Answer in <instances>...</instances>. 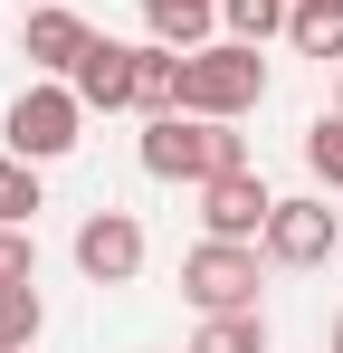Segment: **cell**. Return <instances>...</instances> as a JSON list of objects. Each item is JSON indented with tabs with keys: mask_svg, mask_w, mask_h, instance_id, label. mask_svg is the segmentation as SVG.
Returning a JSON list of instances; mask_svg holds the SVG:
<instances>
[{
	"mask_svg": "<svg viewBox=\"0 0 343 353\" xmlns=\"http://www.w3.org/2000/svg\"><path fill=\"white\" fill-rule=\"evenodd\" d=\"M267 105V58L248 39H210V48H181V115H258Z\"/></svg>",
	"mask_w": 343,
	"mask_h": 353,
	"instance_id": "cell-2",
	"label": "cell"
},
{
	"mask_svg": "<svg viewBox=\"0 0 343 353\" xmlns=\"http://www.w3.org/2000/svg\"><path fill=\"white\" fill-rule=\"evenodd\" d=\"M286 10H295V0H220V29L248 39V48H267V39L286 29Z\"/></svg>",
	"mask_w": 343,
	"mask_h": 353,
	"instance_id": "cell-16",
	"label": "cell"
},
{
	"mask_svg": "<svg viewBox=\"0 0 343 353\" xmlns=\"http://www.w3.org/2000/svg\"><path fill=\"white\" fill-rule=\"evenodd\" d=\"M76 268H86V287H134V277H143V220H134V210L76 220Z\"/></svg>",
	"mask_w": 343,
	"mask_h": 353,
	"instance_id": "cell-5",
	"label": "cell"
},
{
	"mask_svg": "<svg viewBox=\"0 0 343 353\" xmlns=\"http://www.w3.org/2000/svg\"><path fill=\"white\" fill-rule=\"evenodd\" d=\"M76 143H86V96H76L67 77L19 86V105H10V153H19V163H57V153H76Z\"/></svg>",
	"mask_w": 343,
	"mask_h": 353,
	"instance_id": "cell-3",
	"label": "cell"
},
{
	"mask_svg": "<svg viewBox=\"0 0 343 353\" xmlns=\"http://www.w3.org/2000/svg\"><path fill=\"white\" fill-rule=\"evenodd\" d=\"M181 296H191L200 315L258 305V239H200V248L181 258Z\"/></svg>",
	"mask_w": 343,
	"mask_h": 353,
	"instance_id": "cell-4",
	"label": "cell"
},
{
	"mask_svg": "<svg viewBox=\"0 0 343 353\" xmlns=\"http://www.w3.org/2000/svg\"><path fill=\"white\" fill-rule=\"evenodd\" d=\"M286 39H295V58L343 67V0H295L286 10Z\"/></svg>",
	"mask_w": 343,
	"mask_h": 353,
	"instance_id": "cell-12",
	"label": "cell"
},
{
	"mask_svg": "<svg viewBox=\"0 0 343 353\" xmlns=\"http://www.w3.org/2000/svg\"><path fill=\"white\" fill-rule=\"evenodd\" d=\"M334 115H343V67H334Z\"/></svg>",
	"mask_w": 343,
	"mask_h": 353,
	"instance_id": "cell-19",
	"label": "cell"
},
{
	"mask_svg": "<svg viewBox=\"0 0 343 353\" xmlns=\"http://www.w3.org/2000/svg\"><path fill=\"white\" fill-rule=\"evenodd\" d=\"M277 268H324L334 258V201L324 191H305V201H277V220H267V239H258Z\"/></svg>",
	"mask_w": 343,
	"mask_h": 353,
	"instance_id": "cell-7",
	"label": "cell"
},
{
	"mask_svg": "<svg viewBox=\"0 0 343 353\" xmlns=\"http://www.w3.org/2000/svg\"><path fill=\"white\" fill-rule=\"evenodd\" d=\"M305 172L324 181V191H343V115H315V124H305Z\"/></svg>",
	"mask_w": 343,
	"mask_h": 353,
	"instance_id": "cell-17",
	"label": "cell"
},
{
	"mask_svg": "<svg viewBox=\"0 0 343 353\" xmlns=\"http://www.w3.org/2000/svg\"><path fill=\"white\" fill-rule=\"evenodd\" d=\"M39 277V239L29 230H0V287H29Z\"/></svg>",
	"mask_w": 343,
	"mask_h": 353,
	"instance_id": "cell-18",
	"label": "cell"
},
{
	"mask_svg": "<svg viewBox=\"0 0 343 353\" xmlns=\"http://www.w3.org/2000/svg\"><path fill=\"white\" fill-rule=\"evenodd\" d=\"M248 163V134H229L220 115H143V172L153 181H220Z\"/></svg>",
	"mask_w": 343,
	"mask_h": 353,
	"instance_id": "cell-1",
	"label": "cell"
},
{
	"mask_svg": "<svg viewBox=\"0 0 343 353\" xmlns=\"http://www.w3.org/2000/svg\"><path fill=\"white\" fill-rule=\"evenodd\" d=\"M19 10H48V0H19Z\"/></svg>",
	"mask_w": 343,
	"mask_h": 353,
	"instance_id": "cell-21",
	"label": "cell"
},
{
	"mask_svg": "<svg viewBox=\"0 0 343 353\" xmlns=\"http://www.w3.org/2000/svg\"><path fill=\"white\" fill-rule=\"evenodd\" d=\"M96 48V29L67 10V0H48V10H29V29H19V58L39 67V77H76V58Z\"/></svg>",
	"mask_w": 343,
	"mask_h": 353,
	"instance_id": "cell-8",
	"label": "cell"
},
{
	"mask_svg": "<svg viewBox=\"0 0 343 353\" xmlns=\"http://www.w3.org/2000/svg\"><path fill=\"white\" fill-rule=\"evenodd\" d=\"M191 353H267V315H258V305H238V315H200Z\"/></svg>",
	"mask_w": 343,
	"mask_h": 353,
	"instance_id": "cell-13",
	"label": "cell"
},
{
	"mask_svg": "<svg viewBox=\"0 0 343 353\" xmlns=\"http://www.w3.org/2000/svg\"><path fill=\"white\" fill-rule=\"evenodd\" d=\"M143 29H153L163 48H210V29H220V0H143Z\"/></svg>",
	"mask_w": 343,
	"mask_h": 353,
	"instance_id": "cell-11",
	"label": "cell"
},
{
	"mask_svg": "<svg viewBox=\"0 0 343 353\" xmlns=\"http://www.w3.org/2000/svg\"><path fill=\"white\" fill-rule=\"evenodd\" d=\"M134 105L143 115H181V48H163V39L134 48Z\"/></svg>",
	"mask_w": 343,
	"mask_h": 353,
	"instance_id": "cell-10",
	"label": "cell"
},
{
	"mask_svg": "<svg viewBox=\"0 0 343 353\" xmlns=\"http://www.w3.org/2000/svg\"><path fill=\"white\" fill-rule=\"evenodd\" d=\"M334 353H343V315H334Z\"/></svg>",
	"mask_w": 343,
	"mask_h": 353,
	"instance_id": "cell-20",
	"label": "cell"
},
{
	"mask_svg": "<svg viewBox=\"0 0 343 353\" xmlns=\"http://www.w3.org/2000/svg\"><path fill=\"white\" fill-rule=\"evenodd\" d=\"M48 334V305H39V277L29 287H0V353H29Z\"/></svg>",
	"mask_w": 343,
	"mask_h": 353,
	"instance_id": "cell-14",
	"label": "cell"
},
{
	"mask_svg": "<svg viewBox=\"0 0 343 353\" xmlns=\"http://www.w3.org/2000/svg\"><path fill=\"white\" fill-rule=\"evenodd\" d=\"M267 220H277V191L248 172H220V181H200V230L210 239H267Z\"/></svg>",
	"mask_w": 343,
	"mask_h": 353,
	"instance_id": "cell-6",
	"label": "cell"
},
{
	"mask_svg": "<svg viewBox=\"0 0 343 353\" xmlns=\"http://www.w3.org/2000/svg\"><path fill=\"white\" fill-rule=\"evenodd\" d=\"M76 96H86V115H114V105H134V48L124 39H96L86 58H76V77H67Z\"/></svg>",
	"mask_w": 343,
	"mask_h": 353,
	"instance_id": "cell-9",
	"label": "cell"
},
{
	"mask_svg": "<svg viewBox=\"0 0 343 353\" xmlns=\"http://www.w3.org/2000/svg\"><path fill=\"white\" fill-rule=\"evenodd\" d=\"M48 201H39V163H19V153H0V230H29Z\"/></svg>",
	"mask_w": 343,
	"mask_h": 353,
	"instance_id": "cell-15",
	"label": "cell"
}]
</instances>
